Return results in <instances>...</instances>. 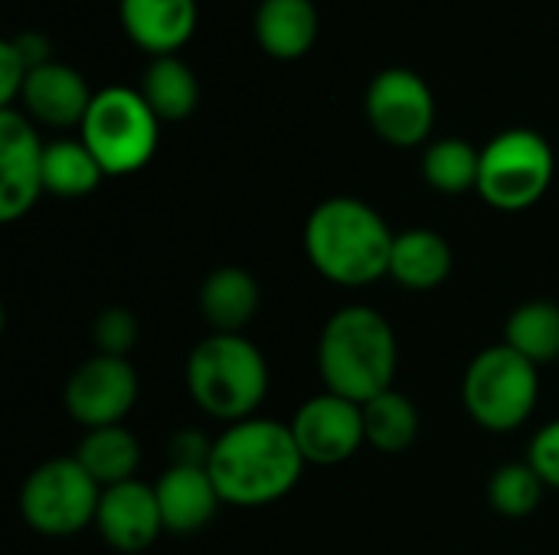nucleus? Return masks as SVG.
I'll list each match as a JSON object with an SVG mask.
<instances>
[{
    "label": "nucleus",
    "mask_w": 559,
    "mask_h": 555,
    "mask_svg": "<svg viewBox=\"0 0 559 555\" xmlns=\"http://www.w3.org/2000/svg\"><path fill=\"white\" fill-rule=\"evenodd\" d=\"M305 468L288 422L259 415L226 425L216 435L206 464L223 507L239 510L278 504L298 487Z\"/></svg>",
    "instance_id": "obj_1"
},
{
    "label": "nucleus",
    "mask_w": 559,
    "mask_h": 555,
    "mask_svg": "<svg viewBox=\"0 0 559 555\" xmlns=\"http://www.w3.org/2000/svg\"><path fill=\"white\" fill-rule=\"evenodd\" d=\"M393 229L357 196H331L305 219L301 245L311 268L341 288H367L390 278Z\"/></svg>",
    "instance_id": "obj_2"
},
{
    "label": "nucleus",
    "mask_w": 559,
    "mask_h": 555,
    "mask_svg": "<svg viewBox=\"0 0 559 555\" xmlns=\"http://www.w3.org/2000/svg\"><path fill=\"white\" fill-rule=\"evenodd\" d=\"M400 340L393 324L370 304H347L328 317L318 337V373L324 393L357 406L393 389Z\"/></svg>",
    "instance_id": "obj_3"
},
{
    "label": "nucleus",
    "mask_w": 559,
    "mask_h": 555,
    "mask_svg": "<svg viewBox=\"0 0 559 555\" xmlns=\"http://www.w3.org/2000/svg\"><path fill=\"white\" fill-rule=\"evenodd\" d=\"M193 406L226 425L255 419L269 396V360L246 334H206L187 357Z\"/></svg>",
    "instance_id": "obj_4"
},
{
    "label": "nucleus",
    "mask_w": 559,
    "mask_h": 555,
    "mask_svg": "<svg viewBox=\"0 0 559 555\" xmlns=\"http://www.w3.org/2000/svg\"><path fill=\"white\" fill-rule=\"evenodd\" d=\"M540 366L508 343L485 347L462 376V406L475 425L495 435L518 432L537 409Z\"/></svg>",
    "instance_id": "obj_5"
},
{
    "label": "nucleus",
    "mask_w": 559,
    "mask_h": 555,
    "mask_svg": "<svg viewBox=\"0 0 559 555\" xmlns=\"http://www.w3.org/2000/svg\"><path fill=\"white\" fill-rule=\"evenodd\" d=\"M79 141L95 154L105 177H128L151 164L160 144V118L141 92L108 85L95 92L92 108L79 128Z\"/></svg>",
    "instance_id": "obj_6"
},
{
    "label": "nucleus",
    "mask_w": 559,
    "mask_h": 555,
    "mask_svg": "<svg viewBox=\"0 0 559 555\" xmlns=\"http://www.w3.org/2000/svg\"><path fill=\"white\" fill-rule=\"evenodd\" d=\"M557 173L550 141L531 128H508L481 147L478 196L498 213H524L537 206Z\"/></svg>",
    "instance_id": "obj_7"
},
{
    "label": "nucleus",
    "mask_w": 559,
    "mask_h": 555,
    "mask_svg": "<svg viewBox=\"0 0 559 555\" xmlns=\"http://www.w3.org/2000/svg\"><path fill=\"white\" fill-rule=\"evenodd\" d=\"M102 487L92 474L69 458H49L33 468L20 487V517L23 523L49 540H69L95 527Z\"/></svg>",
    "instance_id": "obj_8"
},
{
    "label": "nucleus",
    "mask_w": 559,
    "mask_h": 555,
    "mask_svg": "<svg viewBox=\"0 0 559 555\" xmlns=\"http://www.w3.org/2000/svg\"><path fill=\"white\" fill-rule=\"evenodd\" d=\"M367 124L390 147H419L436 124V98L426 79L413 69L393 65L370 79L364 95Z\"/></svg>",
    "instance_id": "obj_9"
},
{
    "label": "nucleus",
    "mask_w": 559,
    "mask_h": 555,
    "mask_svg": "<svg viewBox=\"0 0 559 555\" xmlns=\"http://www.w3.org/2000/svg\"><path fill=\"white\" fill-rule=\"evenodd\" d=\"M138 393L141 383L131 360L95 353L69 373L62 402L69 419L82 432H92V429L124 425V419L138 406Z\"/></svg>",
    "instance_id": "obj_10"
},
{
    "label": "nucleus",
    "mask_w": 559,
    "mask_h": 555,
    "mask_svg": "<svg viewBox=\"0 0 559 555\" xmlns=\"http://www.w3.org/2000/svg\"><path fill=\"white\" fill-rule=\"evenodd\" d=\"M288 429L298 442L305 464H314V468L344 464L367 445L364 406L334 393H321L301 402Z\"/></svg>",
    "instance_id": "obj_11"
},
{
    "label": "nucleus",
    "mask_w": 559,
    "mask_h": 555,
    "mask_svg": "<svg viewBox=\"0 0 559 555\" xmlns=\"http://www.w3.org/2000/svg\"><path fill=\"white\" fill-rule=\"evenodd\" d=\"M43 150L33 121L13 105L0 108V219H23L43 190Z\"/></svg>",
    "instance_id": "obj_12"
},
{
    "label": "nucleus",
    "mask_w": 559,
    "mask_h": 555,
    "mask_svg": "<svg viewBox=\"0 0 559 555\" xmlns=\"http://www.w3.org/2000/svg\"><path fill=\"white\" fill-rule=\"evenodd\" d=\"M95 530L115 553L138 555L151 550L157 536L164 533L154 484H144L134 478L128 484L102 491Z\"/></svg>",
    "instance_id": "obj_13"
},
{
    "label": "nucleus",
    "mask_w": 559,
    "mask_h": 555,
    "mask_svg": "<svg viewBox=\"0 0 559 555\" xmlns=\"http://www.w3.org/2000/svg\"><path fill=\"white\" fill-rule=\"evenodd\" d=\"M95 92L88 88V82L82 79L79 69H72L69 62L49 59L46 65H36L20 92V111L29 121H39L46 128L56 131H69V128H82L88 108H92Z\"/></svg>",
    "instance_id": "obj_14"
},
{
    "label": "nucleus",
    "mask_w": 559,
    "mask_h": 555,
    "mask_svg": "<svg viewBox=\"0 0 559 555\" xmlns=\"http://www.w3.org/2000/svg\"><path fill=\"white\" fill-rule=\"evenodd\" d=\"M197 0H118L128 39L157 56H177L197 29Z\"/></svg>",
    "instance_id": "obj_15"
},
{
    "label": "nucleus",
    "mask_w": 559,
    "mask_h": 555,
    "mask_svg": "<svg viewBox=\"0 0 559 555\" xmlns=\"http://www.w3.org/2000/svg\"><path fill=\"white\" fill-rule=\"evenodd\" d=\"M154 494H157L164 533H174V536L200 533L223 507L219 491L206 468L167 464V471L154 484Z\"/></svg>",
    "instance_id": "obj_16"
},
{
    "label": "nucleus",
    "mask_w": 559,
    "mask_h": 555,
    "mask_svg": "<svg viewBox=\"0 0 559 555\" xmlns=\"http://www.w3.org/2000/svg\"><path fill=\"white\" fill-rule=\"evenodd\" d=\"M197 307L210 334H242L262 307V288L242 265H219L203 278Z\"/></svg>",
    "instance_id": "obj_17"
},
{
    "label": "nucleus",
    "mask_w": 559,
    "mask_h": 555,
    "mask_svg": "<svg viewBox=\"0 0 559 555\" xmlns=\"http://www.w3.org/2000/svg\"><path fill=\"white\" fill-rule=\"evenodd\" d=\"M318 7L314 0H262L252 16V33L262 52L292 62L314 49L318 43Z\"/></svg>",
    "instance_id": "obj_18"
},
{
    "label": "nucleus",
    "mask_w": 559,
    "mask_h": 555,
    "mask_svg": "<svg viewBox=\"0 0 559 555\" xmlns=\"http://www.w3.org/2000/svg\"><path fill=\"white\" fill-rule=\"evenodd\" d=\"M455 265L452 245L436 229H403L393 239L390 278L406 291H436L449 281Z\"/></svg>",
    "instance_id": "obj_19"
},
{
    "label": "nucleus",
    "mask_w": 559,
    "mask_h": 555,
    "mask_svg": "<svg viewBox=\"0 0 559 555\" xmlns=\"http://www.w3.org/2000/svg\"><path fill=\"white\" fill-rule=\"evenodd\" d=\"M75 461L92 474V481L102 491H108V487L134 481V474L141 468V442L124 425L92 429L82 435V442L75 448Z\"/></svg>",
    "instance_id": "obj_20"
},
{
    "label": "nucleus",
    "mask_w": 559,
    "mask_h": 555,
    "mask_svg": "<svg viewBox=\"0 0 559 555\" xmlns=\"http://www.w3.org/2000/svg\"><path fill=\"white\" fill-rule=\"evenodd\" d=\"M423 429L419 409L400 389H386L377 399L364 402V435L367 445L380 455H403L416 445Z\"/></svg>",
    "instance_id": "obj_21"
},
{
    "label": "nucleus",
    "mask_w": 559,
    "mask_h": 555,
    "mask_svg": "<svg viewBox=\"0 0 559 555\" xmlns=\"http://www.w3.org/2000/svg\"><path fill=\"white\" fill-rule=\"evenodd\" d=\"M141 95L160 121H183L200 105V82L180 56H157L144 72Z\"/></svg>",
    "instance_id": "obj_22"
},
{
    "label": "nucleus",
    "mask_w": 559,
    "mask_h": 555,
    "mask_svg": "<svg viewBox=\"0 0 559 555\" xmlns=\"http://www.w3.org/2000/svg\"><path fill=\"white\" fill-rule=\"evenodd\" d=\"M105 180L102 164L95 160V154L72 137L52 141L43 150V190L59 196V200H79L98 190V183Z\"/></svg>",
    "instance_id": "obj_23"
},
{
    "label": "nucleus",
    "mask_w": 559,
    "mask_h": 555,
    "mask_svg": "<svg viewBox=\"0 0 559 555\" xmlns=\"http://www.w3.org/2000/svg\"><path fill=\"white\" fill-rule=\"evenodd\" d=\"M504 343L518 350L534 366L559 360V304L557 301H524L511 311L504 324Z\"/></svg>",
    "instance_id": "obj_24"
},
{
    "label": "nucleus",
    "mask_w": 559,
    "mask_h": 555,
    "mask_svg": "<svg viewBox=\"0 0 559 555\" xmlns=\"http://www.w3.org/2000/svg\"><path fill=\"white\" fill-rule=\"evenodd\" d=\"M481 170V147L468 144L465 137H439L423 154V177L436 193L462 196L478 190Z\"/></svg>",
    "instance_id": "obj_25"
},
{
    "label": "nucleus",
    "mask_w": 559,
    "mask_h": 555,
    "mask_svg": "<svg viewBox=\"0 0 559 555\" xmlns=\"http://www.w3.org/2000/svg\"><path fill=\"white\" fill-rule=\"evenodd\" d=\"M547 484L540 481V474L527 464V461H511L501 464L491 478H488V504L495 514L508 517V520H524L531 517L540 500H544Z\"/></svg>",
    "instance_id": "obj_26"
},
{
    "label": "nucleus",
    "mask_w": 559,
    "mask_h": 555,
    "mask_svg": "<svg viewBox=\"0 0 559 555\" xmlns=\"http://www.w3.org/2000/svg\"><path fill=\"white\" fill-rule=\"evenodd\" d=\"M138 337H141V327H138L134 311H128V307H118V304H115V307H105V311H98V317L92 321V343H95V353L128 360V353L138 347Z\"/></svg>",
    "instance_id": "obj_27"
},
{
    "label": "nucleus",
    "mask_w": 559,
    "mask_h": 555,
    "mask_svg": "<svg viewBox=\"0 0 559 555\" xmlns=\"http://www.w3.org/2000/svg\"><path fill=\"white\" fill-rule=\"evenodd\" d=\"M527 464L540 474V481H544L550 491H559V419L547 422V425L531 438Z\"/></svg>",
    "instance_id": "obj_28"
},
{
    "label": "nucleus",
    "mask_w": 559,
    "mask_h": 555,
    "mask_svg": "<svg viewBox=\"0 0 559 555\" xmlns=\"http://www.w3.org/2000/svg\"><path fill=\"white\" fill-rule=\"evenodd\" d=\"M213 442L206 432L200 429H183L170 438L167 445V455H170V464H180V468H206L210 464V455H213Z\"/></svg>",
    "instance_id": "obj_29"
},
{
    "label": "nucleus",
    "mask_w": 559,
    "mask_h": 555,
    "mask_svg": "<svg viewBox=\"0 0 559 555\" xmlns=\"http://www.w3.org/2000/svg\"><path fill=\"white\" fill-rule=\"evenodd\" d=\"M29 75V65L16 52L13 39L0 43V108H13V101L23 92V82Z\"/></svg>",
    "instance_id": "obj_30"
},
{
    "label": "nucleus",
    "mask_w": 559,
    "mask_h": 555,
    "mask_svg": "<svg viewBox=\"0 0 559 555\" xmlns=\"http://www.w3.org/2000/svg\"><path fill=\"white\" fill-rule=\"evenodd\" d=\"M13 46H16V52L23 56V62L29 65V72H33L36 65H46V62L52 59V46H49V39L39 36V33H20V36H13Z\"/></svg>",
    "instance_id": "obj_31"
}]
</instances>
